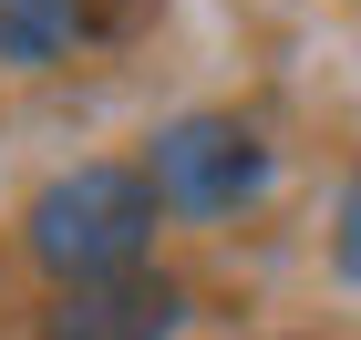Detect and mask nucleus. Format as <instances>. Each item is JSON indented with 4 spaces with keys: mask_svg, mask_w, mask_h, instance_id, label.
I'll use <instances>...</instances> for the list:
<instances>
[{
    "mask_svg": "<svg viewBox=\"0 0 361 340\" xmlns=\"http://www.w3.org/2000/svg\"><path fill=\"white\" fill-rule=\"evenodd\" d=\"M145 175H155V196L186 206V217H227V206H248L258 186H269V144H258L238 113H176L166 134H155V155H145Z\"/></svg>",
    "mask_w": 361,
    "mask_h": 340,
    "instance_id": "nucleus-2",
    "label": "nucleus"
},
{
    "mask_svg": "<svg viewBox=\"0 0 361 340\" xmlns=\"http://www.w3.org/2000/svg\"><path fill=\"white\" fill-rule=\"evenodd\" d=\"M83 31V0H0V62H52Z\"/></svg>",
    "mask_w": 361,
    "mask_h": 340,
    "instance_id": "nucleus-4",
    "label": "nucleus"
},
{
    "mask_svg": "<svg viewBox=\"0 0 361 340\" xmlns=\"http://www.w3.org/2000/svg\"><path fill=\"white\" fill-rule=\"evenodd\" d=\"M186 330V289L166 268H114V279H73L42 320V340H176Z\"/></svg>",
    "mask_w": 361,
    "mask_h": 340,
    "instance_id": "nucleus-3",
    "label": "nucleus"
},
{
    "mask_svg": "<svg viewBox=\"0 0 361 340\" xmlns=\"http://www.w3.org/2000/svg\"><path fill=\"white\" fill-rule=\"evenodd\" d=\"M155 175L145 165H73L31 196V258L52 279H114L135 268L145 237H155Z\"/></svg>",
    "mask_w": 361,
    "mask_h": 340,
    "instance_id": "nucleus-1",
    "label": "nucleus"
},
{
    "mask_svg": "<svg viewBox=\"0 0 361 340\" xmlns=\"http://www.w3.org/2000/svg\"><path fill=\"white\" fill-rule=\"evenodd\" d=\"M331 258H341V279L361 289V175L341 186V217H331Z\"/></svg>",
    "mask_w": 361,
    "mask_h": 340,
    "instance_id": "nucleus-5",
    "label": "nucleus"
}]
</instances>
